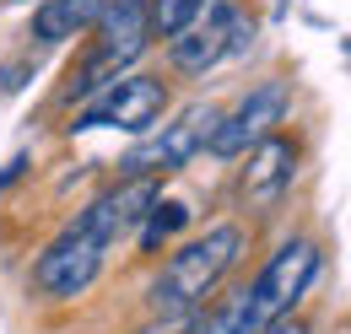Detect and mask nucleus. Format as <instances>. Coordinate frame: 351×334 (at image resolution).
Masks as SVG:
<instances>
[{
	"instance_id": "9d476101",
	"label": "nucleus",
	"mask_w": 351,
	"mask_h": 334,
	"mask_svg": "<svg viewBox=\"0 0 351 334\" xmlns=\"http://www.w3.org/2000/svg\"><path fill=\"white\" fill-rule=\"evenodd\" d=\"M292 172H298V146L281 140V135H265L260 146L249 151V167H243V194H249V205H276V200L292 189Z\"/></svg>"
},
{
	"instance_id": "1a4fd4ad",
	"label": "nucleus",
	"mask_w": 351,
	"mask_h": 334,
	"mask_svg": "<svg viewBox=\"0 0 351 334\" xmlns=\"http://www.w3.org/2000/svg\"><path fill=\"white\" fill-rule=\"evenodd\" d=\"M152 205H157V178H125L119 189H108L103 200H92L82 221L114 248V237H125L135 221H146V210H152Z\"/></svg>"
},
{
	"instance_id": "4468645a",
	"label": "nucleus",
	"mask_w": 351,
	"mask_h": 334,
	"mask_svg": "<svg viewBox=\"0 0 351 334\" xmlns=\"http://www.w3.org/2000/svg\"><path fill=\"white\" fill-rule=\"evenodd\" d=\"M189 324H195V313H157V324L141 334H189Z\"/></svg>"
},
{
	"instance_id": "0eeeda50",
	"label": "nucleus",
	"mask_w": 351,
	"mask_h": 334,
	"mask_svg": "<svg viewBox=\"0 0 351 334\" xmlns=\"http://www.w3.org/2000/svg\"><path fill=\"white\" fill-rule=\"evenodd\" d=\"M249 43H254V22H249L238 5H217L206 22L184 27V33L173 38V65H178V70H189V76H206L217 60L243 54Z\"/></svg>"
},
{
	"instance_id": "6e6552de",
	"label": "nucleus",
	"mask_w": 351,
	"mask_h": 334,
	"mask_svg": "<svg viewBox=\"0 0 351 334\" xmlns=\"http://www.w3.org/2000/svg\"><path fill=\"white\" fill-rule=\"evenodd\" d=\"M281 114H287V81L249 86V97H243L232 114L217 119L206 151H217V157H243L249 146H260L265 135H270V125H281Z\"/></svg>"
},
{
	"instance_id": "20e7f679",
	"label": "nucleus",
	"mask_w": 351,
	"mask_h": 334,
	"mask_svg": "<svg viewBox=\"0 0 351 334\" xmlns=\"http://www.w3.org/2000/svg\"><path fill=\"white\" fill-rule=\"evenodd\" d=\"M217 108L211 103H195V108H184L173 125H162V135H152V140H141L130 157H125V178H157V172H173L184 167L189 157H200L206 146H211V129H217Z\"/></svg>"
},
{
	"instance_id": "2eb2a0df",
	"label": "nucleus",
	"mask_w": 351,
	"mask_h": 334,
	"mask_svg": "<svg viewBox=\"0 0 351 334\" xmlns=\"http://www.w3.org/2000/svg\"><path fill=\"white\" fill-rule=\"evenodd\" d=\"M260 334H308V324H298V318H276V324H265Z\"/></svg>"
},
{
	"instance_id": "7ed1b4c3",
	"label": "nucleus",
	"mask_w": 351,
	"mask_h": 334,
	"mask_svg": "<svg viewBox=\"0 0 351 334\" xmlns=\"http://www.w3.org/2000/svg\"><path fill=\"white\" fill-rule=\"evenodd\" d=\"M97 22H103V38H97V49H92V60L82 65V81H76L82 97H92L97 86H108L135 60V54L146 49V33H152V5H146V0H114Z\"/></svg>"
},
{
	"instance_id": "423d86ee",
	"label": "nucleus",
	"mask_w": 351,
	"mask_h": 334,
	"mask_svg": "<svg viewBox=\"0 0 351 334\" xmlns=\"http://www.w3.org/2000/svg\"><path fill=\"white\" fill-rule=\"evenodd\" d=\"M103 253H108V243L92 232L87 221H76L71 232H60L44 248V259L33 264V281L49 296H82L97 281V270H103Z\"/></svg>"
},
{
	"instance_id": "f257e3e1",
	"label": "nucleus",
	"mask_w": 351,
	"mask_h": 334,
	"mask_svg": "<svg viewBox=\"0 0 351 334\" xmlns=\"http://www.w3.org/2000/svg\"><path fill=\"white\" fill-rule=\"evenodd\" d=\"M238 253H243L238 227H211L206 237L184 243L168 259V270L157 275V286H152V313H195L221 286V275L238 264Z\"/></svg>"
},
{
	"instance_id": "f8f14e48",
	"label": "nucleus",
	"mask_w": 351,
	"mask_h": 334,
	"mask_svg": "<svg viewBox=\"0 0 351 334\" xmlns=\"http://www.w3.org/2000/svg\"><path fill=\"white\" fill-rule=\"evenodd\" d=\"M206 16V0H152V27L162 38H178L184 27H195Z\"/></svg>"
},
{
	"instance_id": "9b49d317",
	"label": "nucleus",
	"mask_w": 351,
	"mask_h": 334,
	"mask_svg": "<svg viewBox=\"0 0 351 334\" xmlns=\"http://www.w3.org/2000/svg\"><path fill=\"white\" fill-rule=\"evenodd\" d=\"M108 5L114 0H44L38 16H33V27H38L44 43H60V38H76L82 27H92Z\"/></svg>"
},
{
	"instance_id": "ddd939ff",
	"label": "nucleus",
	"mask_w": 351,
	"mask_h": 334,
	"mask_svg": "<svg viewBox=\"0 0 351 334\" xmlns=\"http://www.w3.org/2000/svg\"><path fill=\"white\" fill-rule=\"evenodd\" d=\"M184 221H189V210H184V205H152V210H146V232H141L146 248H157L162 237H173Z\"/></svg>"
},
{
	"instance_id": "39448f33",
	"label": "nucleus",
	"mask_w": 351,
	"mask_h": 334,
	"mask_svg": "<svg viewBox=\"0 0 351 334\" xmlns=\"http://www.w3.org/2000/svg\"><path fill=\"white\" fill-rule=\"evenodd\" d=\"M162 108H168V86L162 81H152V76H114L108 92H97L76 114L71 129H130V135H146Z\"/></svg>"
},
{
	"instance_id": "f03ea898",
	"label": "nucleus",
	"mask_w": 351,
	"mask_h": 334,
	"mask_svg": "<svg viewBox=\"0 0 351 334\" xmlns=\"http://www.w3.org/2000/svg\"><path fill=\"white\" fill-rule=\"evenodd\" d=\"M313 275H319V248H313L308 237L281 243V248L270 253V264L254 275V286H249V292H238L243 329L260 334L265 324H276V318H292V307L303 302V292L313 286Z\"/></svg>"
}]
</instances>
